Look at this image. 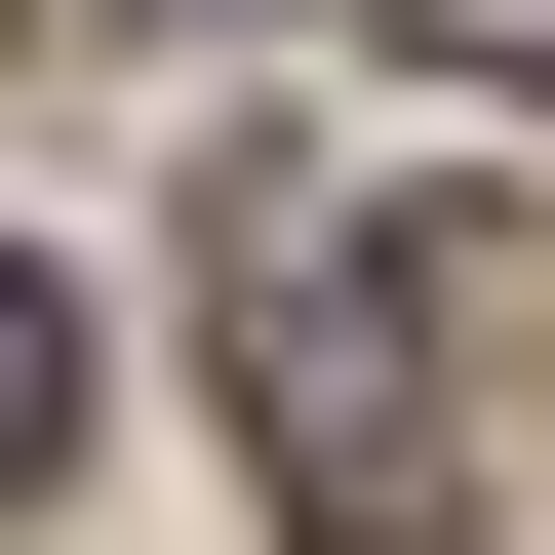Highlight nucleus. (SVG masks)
<instances>
[{
  "mask_svg": "<svg viewBox=\"0 0 555 555\" xmlns=\"http://www.w3.org/2000/svg\"><path fill=\"white\" fill-rule=\"evenodd\" d=\"M476 397H516V238H397V198H278L238 238V437H278V555H476Z\"/></svg>",
  "mask_w": 555,
  "mask_h": 555,
  "instance_id": "nucleus-1",
  "label": "nucleus"
},
{
  "mask_svg": "<svg viewBox=\"0 0 555 555\" xmlns=\"http://www.w3.org/2000/svg\"><path fill=\"white\" fill-rule=\"evenodd\" d=\"M40 437H80V278L0 238V476H40Z\"/></svg>",
  "mask_w": 555,
  "mask_h": 555,
  "instance_id": "nucleus-2",
  "label": "nucleus"
},
{
  "mask_svg": "<svg viewBox=\"0 0 555 555\" xmlns=\"http://www.w3.org/2000/svg\"><path fill=\"white\" fill-rule=\"evenodd\" d=\"M437 40H476V80H516V119H555V0H437Z\"/></svg>",
  "mask_w": 555,
  "mask_h": 555,
  "instance_id": "nucleus-3",
  "label": "nucleus"
}]
</instances>
